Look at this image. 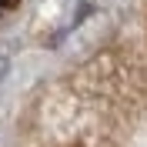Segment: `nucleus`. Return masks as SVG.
Masks as SVG:
<instances>
[{
	"label": "nucleus",
	"mask_w": 147,
	"mask_h": 147,
	"mask_svg": "<svg viewBox=\"0 0 147 147\" xmlns=\"http://www.w3.org/2000/svg\"><path fill=\"white\" fill-rule=\"evenodd\" d=\"M17 3H20V0H0V7H3V10H10V7H17Z\"/></svg>",
	"instance_id": "obj_1"
}]
</instances>
